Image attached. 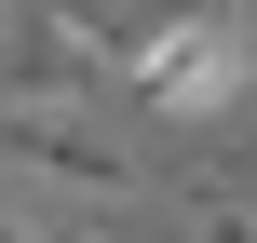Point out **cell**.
<instances>
[{"mask_svg": "<svg viewBox=\"0 0 257 243\" xmlns=\"http://www.w3.org/2000/svg\"><path fill=\"white\" fill-rule=\"evenodd\" d=\"M244 108H257V81H244Z\"/></svg>", "mask_w": 257, "mask_h": 243, "instance_id": "6", "label": "cell"}, {"mask_svg": "<svg viewBox=\"0 0 257 243\" xmlns=\"http://www.w3.org/2000/svg\"><path fill=\"white\" fill-rule=\"evenodd\" d=\"M0 27H14V0H0Z\"/></svg>", "mask_w": 257, "mask_h": 243, "instance_id": "5", "label": "cell"}, {"mask_svg": "<svg viewBox=\"0 0 257 243\" xmlns=\"http://www.w3.org/2000/svg\"><path fill=\"white\" fill-rule=\"evenodd\" d=\"M0 149H14L41 189H68L81 216L136 203V149H122V135H95V108H0Z\"/></svg>", "mask_w": 257, "mask_h": 243, "instance_id": "1", "label": "cell"}, {"mask_svg": "<svg viewBox=\"0 0 257 243\" xmlns=\"http://www.w3.org/2000/svg\"><path fill=\"white\" fill-rule=\"evenodd\" d=\"M0 243H41V216H14V203H0Z\"/></svg>", "mask_w": 257, "mask_h": 243, "instance_id": "4", "label": "cell"}, {"mask_svg": "<svg viewBox=\"0 0 257 243\" xmlns=\"http://www.w3.org/2000/svg\"><path fill=\"white\" fill-rule=\"evenodd\" d=\"M190 243H257V189L203 176V189H190Z\"/></svg>", "mask_w": 257, "mask_h": 243, "instance_id": "2", "label": "cell"}, {"mask_svg": "<svg viewBox=\"0 0 257 243\" xmlns=\"http://www.w3.org/2000/svg\"><path fill=\"white\" fill-rule=\"evenodd\" d=\"M41 243H136V230H108V216H41Z\"/></svg>", "mask_w": 257, "mask_h": 243, "instance_id": "3", "label": "cell"}]
</instances>
